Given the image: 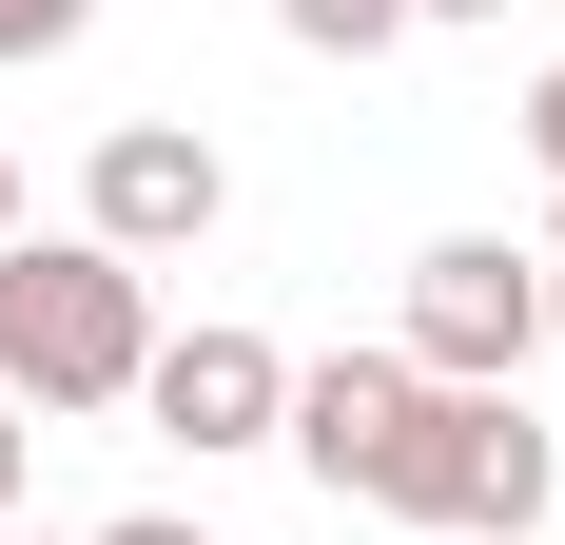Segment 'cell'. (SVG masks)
Here are the masks:
<instances>
[{"instance_id": "1", "label": "cell", "mask_w": 565, "mask_h": 545, "mask_svg": "<svg viewBox=\"0 0 565 545\" xmlns=\"http://www.w3.org/2000/svg\"><path fill=\"white\" fill-rule=\"evenodd\" d=\"M157 371V272L98 234H0V389L20 409H137Z\"/></svg>"}, {"instance_id": "2", "label": "cell", "mask_w": 565, "mask_h": 545, "mask_svg": "<svg viewBox=\"0 0 565 545\" xmlns=\"http://www.w3.org/2000/svg\"><path fill=\"white\" fill-rule=\"evenodd\" d=\"M565 506L546 429H526V389H429L409 409V468H391V526L409 545H526Z\"/></svg>"}, {"instance_id": "3", "label": "cell", "mask_w": 565, "mask_h": 545, "mask_svg": "<svg viewBox=\"0 0 565 545\" xmlns=\"http://www.w3.org/2000/svg\"><path fill=\"white\" fill-rule=\"evenodd\" d=\"M391 351H409L429 389H526V351H546V254H508V234H429Z\"/></svg>"}, {"instance_id": "4", "label": "cell", "mask_w": 565, "mask_h": 545, "mask_svg": "<svg viewBox=\"0 0 565 545\" xmlns=\"http://www.w3.org/2000/svg\"><path fill=\"white\" fill-rule=\"evenodd\" d=\"M215 215H234V157L195 137V117H117L98 157H78V234H98V254H137V272L195 254Z\"/></svg>"}, {"instance_id": "5", "label": "cell", "mask_w": 565, "mask_h": 545, "mask_svg": "<svg viewBox=\"0 0 565 545\" xmlns=\"http://www.w3.org/2000/svg\"><path fill=\"white\" fill-rule=\"evenodd\" d=\"M137 409H157L195 468H215V448H274V429H292V351H274V331H234V312H215V331H157Z\"/></svg>"}, {"instance_id": "6", "label": "cell", "mask_w": 565, "mask_h": 545, "mask_svg": "<svg viewBox=\"0 0 565 545\" xmlns=\"http://www.w3.org/2000/svg\"><path fill=\"white\" fill-rule=\"evenodd\" d=\"M409 409H429V371L409 351H332V371H292V468L312 488H351V506H391V468H409Z\"/></svg>"}, {"instance_id": "7", "label": "cell", "mask_w": 565, "mask_h": 545, "mask_svg": "<svg viewBox=\"0 0 565 545\" xmlns=\"http://www.w3.org/2000/svg\"><path fill=\"white\" fill-rule=\"evenodd\" d=\"M274 20H292V40H312V58H391L409 20H429V0H274Z\"/></svg>"}, {"instance_id": "8", "label": "cell", "mask_w": 565, "mask_h": 545, "mask_svg": "<svg viewBox=\"0 0 565 545\" xmlns=\"http://www.w3.org/2000/svg\"><path fill=\"white\" fill-rule=\"evenodd\" d=\"M58 40H98V0H0V58H58Z\"/></svg>"}, {"instance_id": "9", "label": "cell", "mask_w": 565, "mask_h": 545, "mask_svg": "<svg viewBox=\"0 0 565 545\" xmlns=\"http://www.w3.org/2000/svg\"><path fill=\"white\" fill-rule=\"evenodd\" d=\"M526 157H546V195H565V58L526 78Z\"/></svg>"}, {"instance_id": "10", "label": "cell", "mask_w": 565, "mask_h": 545, "mask_svg": "<svg viewBox=\"0 0 565 545\" xmlns=\"http://www.w3.org/2000/svg\"><path fill=\"white\" fill-rule=\"evenodd\" d=\"M20 468H40V429H20V389H0V526H20Z\"/></svg>"}, {"instance_id": "11", "label": "cell", "mask_w": 565, "mask_h": 545, "mask_svg": "<svg viewBox=\"0 0 565 545\" xmlns=\"http://www.w3.org/2000/svg\"><path fill=\"white\" fill-rule=\"evenodd\" d=\"M98 545H195V526H175V506H117V526H98Z\"/></svg>"}, {"instance_id": "12", "label": "cell", "mask_w": 565, "mask_h": 545, "mask_svg": "<svg viewBox=\"0 0 565 545\" xmlns=\"http://www.w3.org/2000/svg\"><path fill=\"white\" fill-rule=\"evenodd\" d=\"M0 234H40V215H20V157H0Z\"/></svg>"}, {"instance_id": "13", "label": "cell", "mask_w": 565, "mask_h": 545, "mask_svg": "<svg viewBox=\"0 0 565 545\" xmlns=\"http://www.w3.org/2000/svg\"><path fill=\"white\" fill-rule=\"evenodd\" d=\"M429 20H508V0H429Z\"/></svg>"}, {"instance_id": "14", "label": "cell", "mask_w": 565, "mask_h": 545, "mask_svg": "<svg viewBox=\"0 0 565 545\" xmlns=\"http://www.w3.org/2000/svg\"><path fill=\"white\" fill-rule=\"evenodd\" d=\"M546 272H565V195H546Z\"/></svg>"}, {"instance_id": "15", "label": "cell", "mask_w": 565, "mask_h": 545, "mask_svg": "<svg viewBox=\"0 0 565 545\" xmlns=\"http://www.w3.org/2000/svg\"><path fill=\"white\" fill-rule=\"evenodd\" d=\"M546 331H565V272H546Z\"/></svg>"}, {"instance_id": "16", "label": "cell", "mask_w": 565, "mask_h": 545, "mask_svg": "<svg viewBox=\"0 0 565 545\" xmlns=\"http://www.w3.org/2000/svg\"><path fill=\"white\" fill-rule=\"evenodd\" d=\"M0 545H20V526H0Z\"/></svg>"}]
</instances>
